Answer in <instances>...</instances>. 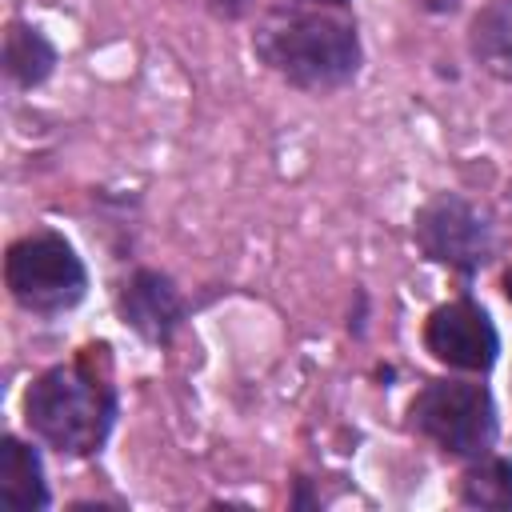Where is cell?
<instances>
[{
	"instance_id": "4fadbf2b",
	"label": "cell",
	"mask_w": 512,
	"mask_h": 512,
	"mask_svg": "<svg viewBox=\"0 0 512 512\" xmlns=\"http://www.w3.org/2000/svg\"><path fill=\"white\" fill-rule=\"evenodd\" d=\"M296 4H312V8H344L348 0H296Z\"/></svg>"
},
{
	"instance_id": "9c48e42d",
	"label": "cell",
	"mask_w": 512,
	"mask_h": 512,
	"mask_svg": "<svg viewBox=\"0 0 512 512\" xmlns=\"http://www.w3.org/2000/svg\"><path fill=\"white\" fill-rule=\"evenodd\" d=\"M52 64H56V48L48 44L44 32H36L28 24H8V32H4V72L20 88H36L40 80H48Z\"/></svg>"
},
{
	"instance_id": "3957f363",
	"label": "cell",
	"mask_w": 512,
	"mask_h": 512,
	"mask_svg": "<svg viewBox=\"0 0 512 512\" xmlns=\"http://www.w3.org/2000/svg\"><path fill=\"white\" fill-rule=\"evenodd\" d=\"M4 284L24 312L60 316L76 308L88 292V272L76 248L56 232H32L8 248Z\"/></svg>"
},
{
	"instance_id": "52a82bcc",
	"label": "cell",
	"mask_w": 512,
	"mask_h": 512,
	"mask_svg": "<svg viewBox=\"0 0 512 512\" xmlns=\"http://www.w3.org/2000/svg\"><path fill=\"white\" fill-rule=\"evenodd\" d=\"M116 308H120V320L148 344H164L172 340V332L180 328L184 320V300L176 292V284L160 272H132L120 292H116Z\"/></svg>"
},
{
	"instance_id": "5b68a950",
	"label": "cell",
	"mask_w": 512,
	"mask_h": 512,
	"mask_svg": "<svg viewBox=\"0 0 512 512\" xmlns=\"http://www.w3.org/2000/svg\"><path fill=\"white\" fill-rule=\"evenodd\" d=\"M412 236H416V244L428 260H436L452 272H464V276L484 268L492 260V248H496L488 216L476 204H468L460 196H448V192L428 200L416 212Z\"/></svg>"
},
{
	"instance_id": "7a4b0ae2",
	"label": "cell",
	"mask_w": 512,
	"mask_h": 512,
	"mask_svg": "<svg viewBox=\"0 0 512 512\" xmlns=\"http://www.w3.org/2000/svg\"><path fill=\"white\" fill-rule=\"evenodd\" d=\"M252 48L280 80L304 92H332L360 68L356 28L344 16L296 0L288 8H272L260 20Z\"/></svg>"
},
{
	"instance_id": "6da1fadb",
	"label": "cell",
	"mask_w": 512,
	"mask_h": 512,
	"mask_svg": "<svg viewBox=\"0 0 512 512\" xmlns=\"http://www.w3.org/2000/svg\"><path fill=\"white\" fill-rule=\"evenodd\" d=\"M104 352V344L84 348L76 364H56L36 376L24 396L28 428L60 456L100 452L116 424V388Z\"/></svg>"
},
{
	"instance_id": "30bf717a",
	"label": "cell",
	"mask_w": 512,
	"mask_h": 512,
	"mask_svg": "<svg viewBox=\"0 0 512 512\" xmlns=\"http://www.w3.org/2000/svg\"><path fill=\"white\" fill-rule=\"evenodd\" d=\"M460 504L468 508H512V460L480 456L460 480Z\"/></svg>"
},
{
	"instance_id": "7c38bea8",
	"label": "cell",
	"mask_w": 512,
	"mask_h": 512,
	"mask_svg": "<svg viewBox=\"0 0 512 512\" xmlns=\"http://www.w3.org/2000/svg\"><path fill=\"white\" fill-rule=\"evenodd\" d=\"M212 12H220V16H240L244 8H248V0H204Z\"/></svg>"
},
{
	"instance_id": "277c9868",
	"label": "cell",
	"mask_w": 512,
	"mask_h": 512,
	"mask_svg": "<svg viewBox=\"0 0 512 512\" xmlns=\"http://www.w3.org/2000/svg\"><path fill=\"white\" fill-rule=\"evenodd\" d=\"M412 428L448 456L480 460L496 444V404L484 384L472 380H428L412 408Z\"/></svg>"
},
{
	"instance_id": "8fae6325",
	"label": "cell",
	"mask_w": 512,
	"mask_h": 512,
	"mask_svg": "<svg viewBox=\"0 0 512 512\" xmlns=\"http://www.w3.org/2000/svg\"><path fill=\"white\" fill-rule=\"evenodd\" d=\"M472 48H476V56L484 60L488 72L512 80V0L492 4L484 16H476Z\"/></svg>"
},
{
	"instance_id": "8992f818",
	"label": "cell",
	"mask_w": 512,
	"mask_h": 512,
	"mask_svg": "<svg viewBox=\"0 0 512 512\" xmlns=\"http://www.w3.org/2000/svg\"><path fill=\"white\" fill-rule=\"evenodd\" d=\"M424 348L460 372H488L500 352V336L492 316L476 300L440 304L424 324Z\"/></svg>"
},
{
	"instance_id": "5bb4252c",
	"label": "cell",
	"mask_w": 512,
	"mask_h": 512,
	"mask_svg": "<svg viewBox=\"0 0 512 512\" xmlns=\"http://www.w3.org/2000/svg\"><path fill=\"white\" fill-rule=\"evenodd\" d=\"M504 292H508V300H512V272L504 276Z\"/></svg>"
},
{
	"instance_id": "ba28073f",
	"label": "cell",
	"mask_w": 512,
	"mask_h": 512,
	"mask_svg": "<svg viewBox=\"0 0 512 512\" xmlns=\"http://www.w3.org/2000/svg\"><path fill=\"white\" fill-rule=\"evenodd\" d=\"M0 504L12 512L48 508V484H44L40 456L32 444L16 436L0 440Z\"/></svg>"
}]
</instances>
